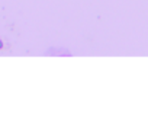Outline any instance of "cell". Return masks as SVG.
<instances>
[{"label":"cell","instance_id":"6da1fadb","mask_svg":"<svg viewBox=\"0 0 148 131\" xmlns=\"http://www.w3.org/2000/svg\"><path fill=\"white\" fill-rule=\"evenodd\" d=\"M2 48H3V42H2V41H0V50H2Z\"/></svg>","mask_w":148,"mask_h":131}]
</instances>
